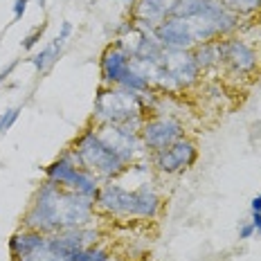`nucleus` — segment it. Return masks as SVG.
I'll use <instances>...</instances> for the list:
<instances>
[{"label":"nucleus","mask_w":261,"mask_h":261,"mask_svg":"<svg viewBox=\"0 0 261 261\" xmlns=\"http://www.w3.org/2000/svg\"><path fill=\"white\" fill-rule=\"evenodd\" d=\"M70 36H72V23H68V20H65V23H61V30H59V34H57V41L63 45Z\"/></svg>","instance_id":"23"},{"label":"nucleus","mask_w":261,"mask_h":261,"mask_svg":"<svg viewBox=\"0 0 261 261\" xmlns=\"http://www.w3.org/2000/svg\"><path fill=\"white\" fill-rule=\"evenodd\" d=\"M108 254H111V252H108L104 246L95 243V246H88V248L79 250V252L72 257V261H104Z\"/></svg>","instance_id":"19"},{"label":"nucleus","mask_w":261,"mask_h":261,"mask_svg":"<svg viewBox=\"0 0 261 261\" xmlns=\"http://www.w3.org/2000/svg\"><path fill=\"white\" fill-rule=\"evenodd\" d=\"M252 237H254L252 223H241V225H239V239H241V241H246V239H252Z\"/></svg>","instance_id":"24"},{"label":"nucleus","mask_w":261,"mask_h":261,"mask_svg":"<svg viewBox=\"0 0 261 261\" xmlns=\"http://www.w3.org/2000/svg\"><path fill=\"white\" fill-rule=\"evenodd\" d=\"M133 219L140 221H153L162 212V196L158 194L155 185L149 180H142L138 187H133Z\"/></svg>","instance_id":"13"},{"label":"nucleus","mask_w":261,"mask_h":261,"mask_svg":"<svg viewBox=\"0 0 261 261\" xmlns=\"http://www.w3.org/2000/svg\"><path fill=\"white\" fill-rule=\"evenodd\" d=\"M39 3V7H45V0H36Z\"/></svg>","instance_id":"29"},{"label":"nucleus","mask_w":261,"mask_h":261,"mask_svg":"<svg viewBox=\"0 0 261 261\" xmlns=\"http://www.w3.org/2000/svg\"><path fill=\"white\" fill-rule=\"evenodd\" d=\"M185 124L178 117L173 115H151L144 117V124L140 128V138H142V144L149 153H155V151H162L167 146L176 144L178 140H182L185 135Z\"/></svg>","instance_id":"5"},{"label":"nucleus","mask_w":261,"mask_h":261,"mask_svg":"<svg viewBox=\"0 0 261 261\" xmlns=\"http://www.w3.org/2000/svg\"><path fill=\"white\" fill-rule=\"evenodd\" d=\"M95 216V198L63 189L45 178V182L36 189L30 207L23 214V227H30V230L43 232V234L50 237L61 230L90 225Z\"/></svg>","instance_id":"1"},{"label":"nucleus","mask_w":261,"mask_h":261,"mask_svg":"<svg viewBox=\"0 0 261 261\" xmlns=\"http://www.w3.org/2000/svg\"><path fill=\"white\" fill-rule=\"evenodd\" d=\"M16 65H18V61H16V59H14L12 63H7V65H5L3 70H0V84H3V81H7V79H9V74H12L14 70H16Z\"/></svg>","instance_id":"25"},{"label":"nucleus","mask_w":261,"mask_h":261,"mask_svg":"<svg viewBox=\"0 0 261 261\" xmlns=\"http://www.w3.org/2000/svg\"><path fill=\"white\" fill-rule=\"evenodd\" d=\"M178 0H135L133 20L144 30H155L162 20H167Z\"/></svg>","instance_id":"12"},{"label":"nucleus","mask_w":261,"mask_h":261,"mask_svg":"<svg viewBox=\"0 0 261 261\" xmlns=\"http://www.w3.org/2000/svg\"><path fill=\"white\" fill-rule=\"evenodd\" d=\"M155 39L162 43V47L167 50H194L196 47V39L192 25L187 18H176L169 16L167 20H162L160 25L153 30Z\"/></svg>","instance_id":"10"},{"label":"nucleus","mask_w":261,"mask_h":261,"mask_svg":"<svg viewBox=\"0 0 261 261\" xmlns=\"http://www.w3.org/2000/svg\"><path fill=\"white\" fill-rule=\"evenodd\" d=\"M61 47H63V45H61V43H59L57 39H54L50 45L43 47V50L36 54L34 59H32V65H34L36 72H41V74H43V72H47V70H50L54 63H57L59 54H61Z\"/></svg>","instance_id":"16"},{"label":"nucleus","mask_w":261,"mask_h":261,"mask_svg":"<svg viewBox=\"0 0 261 261\" xmlns=\"http://www.w3.org/2000/svg\"><path fill=\"white\" fill-rule=\"evenodd\" d=\"M230 12H234L237 16H252L261 12V0H221Z\"/></svg>","instance_id":"18"},{"label":"nucleus","mask_w":261,"mask_h":261,"mask_svg":"<svg viewBox=\"0 0 261 261\" xmlns=\"http://www.w3.org/2000/svg\"><path fill=\"white\" fill-rule=\"evenodd\" d=\"M119 86H122V88H126V90H130V92H135V95H146V92L153 90V88H151V84H149V79H146L144 74H140L138 70H133V68L124 74V79L119 81Z\"/></svg>","instance_id":"17"},{"label":"nucleus","mask_w":261,"mask_h":261,"mask_svg":"<svg viewBox=\"0 0 261 261\" xmlns=\"http://www.w3.org/2000/svg\"><path fill=\"white\" fill-rule=\"evenodd\" d=\"M45 246H47V234L30 230V227H20L9 239V254H12L14 261H20L27 254L36 252V250H41Z\"/></svg>","instance_id":"14"},{"label":"nucleus","mask_w":261,"mask_h":261,"mask_svg":"<svg viewBox=\"0 0 261 261\" xmlns=\"http://www.w3.org/2000/svg\"><path fill=\"white\" fill-rule=\"evenodd\" d=\"M99 239H101V232L97 227L86 225V227H72V230H61L57 234H50L47 237V246H50V250L59 259L72 261V257L79 250L95 246V243H99Z\"/></svg>","instance_id":"9"},{"label":"nucleus","mask_w":261,"mask_h":261,"mask_svg":"<svg viewBox=\"0 0 261 261\" xmlns=\"http://www.w3.org/2000/svg\"><path fill=\"white\" fill-rule=\"evenodd\" d=\"M104 261H126V259H122V257H119V254H113V252H111V254H108V257H106Z\"/></svg>","instance_id":"28"},{"label":"nucleus","mask_w":261,"mask_h":261,"mask_svg":"<svg viewBox=\"0 0 261 261\" xmlns=\"http://www.w3.org/2000/svg\"><path fill=\"white\" fill-rule=\"evenodd\" d=\"M45 178L52 182H57L59 187L70 189V192H77L81 196H88V198H97L99 187H101L99 178L79 165V158L72 149H65L63 153L47 167Z\"/></svg>","instance_id":"4"},{"label":"nucleus","mask_w":261,"mask_h":261,"mask_svg":"<svg viewBox=\"0 0 261 261\" xmlns=\"http://www.w3.org/2000/svg\"><path fill=\"white\" fill-rule=\"evenodd\" d=\"M32 0H14V20H20L27 12V5H30Z\"/></svg>","instance_id":"22"},{"label":"nucleus","mask_w":261,"mask_h":261,"mask_svg":"<svg viewBox=\"0 0 261 261\" xmlns=\"http://www.w3.org/2000/svg\"><path fill=\"white\" fill-rule=\"evenodd\" d=\"M43 34H45V25H41V27H36V30H32L30 34H27L25 39H23V43H20V45H23V50H25V52L34 50V47L39 45V41L43 39Z\"/></svg>","instance_id":"21"},{"label":"nucleus","mask_w":261,"mask_h":261,"mask_svg":"<svg viewBox=\"0 0 261 261\" xmlns=\"http://www.w3.org/2000/svg\"><path fill=\"white\" fill-rule=\"evenodd\" d=\"M250 223L254 227V234H261V212H250Z\"/></svg>","instance_id":"26"},{"label":"nucleus","mask_w":261,"mask_h":261,"mask_svg":"<svg viewBox=\"0 0 261 261\" xmlns=\"http://www.w3.org/2000/svg\"><path fill=\"white\" fill-rule=\"evenodd\" d=\"M72 151L79 158V165L84 169H88L90 173H95L101 182L117 180L128 169L126 162L97 135L95 126H88L81 130V135L72 144Z\"/></svg>","instance_id":"2"},{"label":"nucleus","mask_w":261,"mask_h":261,"mask_svg":"<svg viewBox=\"0 0 261 261\" xmlns=\"http://www.w3.org/2000/svg\"><path fill=\"white\" fill-rule=\"evenodd\" d=\"M192 52L200 72H212V70L223 68V39L205 41L200 45H196Z\"/></svg>","instance_id":"15"},{"label":"nucleus","mask_w":261,"mask_h":261,"mask_svg":"<svg viewBox=\"0 0 261 261\" xmlns=\"http://www.w3.org/2000/svg\"><path fill=\"white\" fill-rule=\"evenodd\" d=\"M133 189L124 187L117 180L101 182L99 194L95 198L97 214L111 216V219H133Z\"/></svg>","instance_id":"8"},{"label":"nucleus","mask_w":261,"mask_h":261,"mask_svg":"<svg viewBox=\"0 0 261 261\" xmlns=\"http://www.w3.org/2000/svg\"><path fill=\"white\" fill-rule=\"evenodd\" d=\"M99 70H101V81H104V86H119L124 74L130 70V54L115 41L101 54Z\"/></svg>","instance_id":"11"},{"label":"nucleus","mask_w":261,"mask_h":261,"mask_svg":"<svg viewBox=\"0 0 261 261\" xmlns=\"http://www.w3.org/2000/svg\"><path fill=\"white\" fill-rule=\"evenodd\" d=\"M196 160H198V144L185 135L176 144L151 153L149 165L158 173H162V176H173V173H180L185 169H189V167H194Z\"/></svg>","instance_id":"7"},{"label":"nucleus","mask_w":261,"mask_h":261,"mask_svg":"<svg viewBox=\"0 0 261 261\" xmlns=\"http://www.w3.org/2000/svg\"><path fill=\"white\" fill-rule=\"evenodd\" d=\"M250 212H261V194H257L250 203Z\"/></svg>","instance_id":"27"},{"label":"nucleus","mask_w":261,"mask_h":261,"mask_svg":"<svg viewBox=\"0 0 261 261\" xmlns=\"http://www.w3.org/2000/svg\"><path fill=\"white\" fill-rule=\"evenodd\" d=\"M223 68L230 77H254L261 70V52L239 36L223 39Z\"/></svg>","instance_id":"6"},{"label":"nucleus","mask_w":261,"mask_h":261,"mask_svg":"<svg viewBox=\"0 0 261 261\" xmlns=\"http://www.w3.org/2000/svg\"><path fill=\"white\" fill-rule=\"evenodd\" d=\"M18 115H20V108L18 106H14V108H7V111L0 115V135L3 133H7L9 128L16 124V119H18Z\"/></svg>","instance_id":"20"},{"label":"nucleus","mask_w":261,"mask_h":261,"mask_svg":"<svg viewBox=\"0 0 261 261\" xmlns=\"http://www.w3.org/2000/svg\"><path fill=\"white\" fill-rule=\"evenodd\" d=\"M146 117L142 95H135L122 86H104L95 97L92 108V124H119L130 119Z\"/></svg>","instance_id":"3"}]
</instances>
